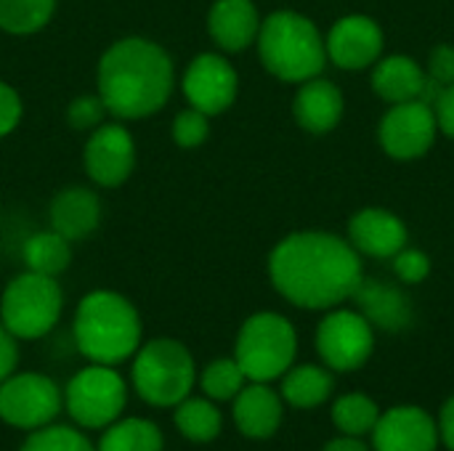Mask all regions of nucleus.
I'll use <instances>...</instances> for the list:
<instances>
[{"instance_id": "nucleus-1", "label": "nucleus", "mask_w": 454, "mask_h": 451, "mask_svg": "<svg viewBox=\"0 0 454 451\" xmlns=\"http://www.w3.org/2000/svg\"><path fill=\"white\" fill-rule=\"evenodd\" d=\"M274 290L298 308L325 311L354 298L362 276L356 250L322 231L290 234L269 258Z\"/></svg>"}, {"instance_id": "nucleus-2", "label": "nucleus", "mask_w": 454, "mask_h": 451, "mask_svg": "<svg viewBox=\"0 0 454 451\" xmlns=\"http://www.w3.org/2000/svg\"><path fill=\"white\" fill-rule=\"evenodd\" d=\"M173 58L162 45L146 37H122L112 43L98 61V96L106 112L120 120H144L157 114L173 93Z\"/></svg>"}, {"instance_id": "nucleus-3", "label": "nucleus", "mask_w": 454, "mask_h": 451, "mask_svg": "<svg viewBox=\"0 0 454 451\" xmlns=\"http://www.w3.org/2000/svg\"><path fill=\"white\" fill-rule=\"evenodd\" d=\"M72 335L77 351L90 364L106 367H117L133 359L144 343V327L136 306L112 290H93L77 303Z\"/></svg>"}, {"instance_id": "nucleus-4", "label": "nucleus", "mask_w": 454, "mask_h": 451, "mask_svg": "<svg viewBox=\"0 0 454 451\" xmlns=\"http://www.w3.org/2000/svg\"><path fill=\"white\" fill-rule=\"evenodd\" d=\"M255 43L263 66L285 82L314 80L327 64V45L317 24L295 11H277L261 21Z\"/></svg>"}, {"instance_id": "nucleus-5", "label": "nucleus", "mask_w": 454, "mask_h": 451, "mask_svg": "<svg viewBox=\"0 0 454 451\" xmlns=\"http://www.w3.org/2000/svg\"><path fill=\"white\" fill-rule=\"evenodd\" d=\"M197 375L192 351L173 338L141 343L130 364V385L136 396L157 409H170L192 396Z\"/></svg>"}, {"instance_id": "nucleus-6", "label": "nucleus", "mask_w": 454, "mask_h": 451, "mask_svg": "<svg viewBox=\"0 0 454 451\" xmlns=\"http://www.w3.org/2000/svg\"><path fill=\"white\" fill-rule=\"evenodd\" d=\"M298 354L295 327L271 311L253 314L237 335L234 359L250 383H274L293 364Z\"/></svg>"}, {"instance_id": "nucleus-7", "label": "nucleus", "mask_w": 454, "mask_h": 451, "mask_svg": "<svg viewBox=\"0 0 454 451\" xmlns=\"http://www.w3.org/2000/svg\"><path fill=\"white\" fill-rule=\"evenodd\" d=\"M64 292L53 276L24 271L13 276L0 298V322L16 340L45 338L61 319Z\"/></svg>"}, {"instance_id": "nucleus-8", "label": "nucleus", "mask_w": 454, "mask_h": 451, "mask_svg": "<svg viewBox=\"0 0 454 451\" xmlns=\"http://www.w3.org/2000/svg\"><path fill=\"white\" fill-rule=\"evenodd\" d=\"M128 407L125 377L106 364H90L74 372L64 388V412L82 431H104L122 417Z\"/></svg>"}, {"instance_id": "nucleus-9", "label": "nucleus", "mask_w": 454, "mask_h": 451, "mask_svg": "<svg viewBox=\"0 0 454 451\" xmlns=\"http://www.w3.org/2000/svg\"><path fill=\"white\" fill-rule=\"evenodd\" d=\"M64 409V391L40 372H13L0 383V420L16 431H37Z\"/></svg>"}, {"instance_id": "nucleus-10", "label": "nucleus", "mask_w": 454, "mask_h": 451, "mask_svg": "<svg viewBox=\"0 0 454 451\" xmlns=\"http://www.w3.org/2000/svg\"><path fill=\"white\" fill-rule=\"evenodd\" d=\"M317 351L327 369H362L375 351L372 324L359 311H330L317 327Z\"/></svg>"}, {"instance_id": "nucleus-11", "label": "nucleus", "mask_w": 454, "mask_h": 451, "mask_svg": "<svg viewBox=\"0 0 454 451\" xmlns=\"http://www.w3.org/2000/svg\"><path fill=\"white\" fill-rule=\"evenodd\" d=\"M82 165H85V173L90 175V181L104 189H114V186L125 183L136 165L133 136L117 122L98 125L96 130H90V136L85 141Z\"/></svg>"}, {"instance_id": "nucleus-12", "label": "nucleus", "mask_w": 454, "mask_h": 451, "mask_svg": "<svg viewBox=\"0 0 454 451\" xmlns=\"http://www.w3.org/2000/svg\"><path fill=\"white\" fill-rule=\"evenodd\" d=\"M181 88H184L189 106L210 117V114L226 112L234 104L237 90H239V77L223 56L200 53L194 61H189Z\"/></svg>"}, {"instance_id": "nucleus-13", "label": "nucleus", "mask_w": 454, "mask_h": 451, "mask_svg": "<svg viewBox=\"0 0 454 451\" xmlns=\"http://www.w3.org/2000/svg\"><path fill=\"white\" fill-rule=\"evenodd\" d=\"M436 128L434 106L423 101L394 104V109L380 122V144L394 159H415L431 149Z\"/></svg>"}, {"instance_id": "nucleus-14", "label": "nucleus", "mask_w": 454, "mask_h": 451, "mask_svg": "<svg viewBox=\"0 0 454 451\" xmlns=\"http://www.w3.org/2000/svg\"><path fill=\"white\" fill-rule=\"evenodd\" d=\"M370 436L372 451H439L442 447L436 417L412 404L380 412V420Z\"/></svg>"}, {"instance_id": "nucleus-15", "label": "nucleus", "mask_w": 454, "mask_h": 451, "mask_svg": "<svg viewBox=\"0 0 454 451\" xmlns=\"http://www.w3.org/2000/svg\"><path fill=\"white\" fill-rule=\"evenodd\" d=\"M325 45L327 56L340 69H364L378 61L383 51V32L367 16H343L330 29Z\"/></svg>"}, {"instance_id": "nucleus-16", "label": "nucleus", "mask_w": 454, "mask_h": 451, "mask_svg": "<svg viewBox=\"0 0 454 451\" xmlns=\"http://www.w3.org/2000/svg\"><path fill=\"white\" fill-rule=\"evenodd\" d=\"M234 425L245 439L266 441L285 420V401L269 383H247L231 401Z\"/></svg>"}, {"instance_id": "nucleus-17", "label": "nucleus", "mask_w": 454, "mask_h": 451, "mask_svg": "<svg viewBox=\"0 0 454 451\" xmlns=\"http://www.w3.org/2000/svg\"><path fill=\"white\" fill-rule=\"evenodd\" d=\"M354 300L359 306V314L372 324V330L396 335L410 330L415 322V308L410 298L394 284L378 279H362L354 292Z\"/></svg>"}, {"instance_id": "nucleus-18", "label": "nucleus", "mask_w": 454, "mask_h": 451, "mask_svg": "<svg viewBox=\"0 0 454 451\" xmlns=\"http://www.w3.org/2000/svg\"><path fill=\"white\" fill-rule=\"evenodd\" d=\"M348 237L354 250L372 258H394L407 247V226L394 213L378 207L356 213L348 223Z\"/></svg>"}, {"instance_id": "nucleus-19", "label": "nucleus", "mask_w": 454, "mask_h": 451, "mask_svg": "<svg viewBox=\"0 0 454 451\" xmlns=\"http://www.w3.org/2000/svg\"><path fill=\"white\" fill-rule=\"evenodd\" d=\"M51 229L69 242L88 239L101 223V199L85 186L61 189L48 210Z\"/></svg>"}, {"instance_id": "nucleus-20", "label": "nucleus", "mask_w": 454, "mask_h": 451, "mask_svg": "<svg viewBox=\"0 0 454 451\" xmlns=\"http://www.w3.org/2000/svg\"><path fill=\"white\" fill-rule=\"evenodd\" d=\"M210 37L229 53H239L258 40L261 16L253 0H215L207 13Z\"/></svg>"}, {"instance_id": "nucleus-21", "label": "nucleus", "mask_w": 454, "mask_h": 451, "mask_svg": "<svg viewBox=\"0 0 454 451\" xmlns=\"http://www.w3.org/2000/svg\"><path fill=\"white\" fill-rule=\"evenodd\" d=\"M295 120L309 133H330L343 117V93L327 80H306L293 104Z\"/></svg>"}, {"instance_id": "nucleus-22", "label": "nucleus", "mask_w": 454, "mask_h": 451, "mask_svg": "<svg viewBox=\"0 0 454 451\" xmlns=\"http://www.w3.org/2000/svg\"><path fill=\"white\" fill-rule=\"evenodd\" d=\"M279 380H282L279 396L293 409H317L327 404L335 391L333 369L319 367V364L290 367Z\"/></svg>"}, {"instance_id": "nucleus-23", "label": "nucleus", "mask_w": 454, "mask_h": 451, "mask_svg": "<svg viewBox=\"0 0 454 451\" xmlns=\"http://www.w3.org/2000/svg\"><path fill=\"white\" fill-rule=\"evenodd\" d=\"M372 88L380 98L391 104L420 101L426 88V72L407 56H391L375 66Z\"/></svg>"}, {"instance_id": "nucleus-24", "label": "nucleus", "mask_w": 454, "mask_h": 451, "mask_svg": "<svg viewBox=\"0 0 454 451\" xmlns=\"http://www.w3.org/2000/svg\"><path fill=\"white\" fill-rule=\"evenodd\" d=\"M173 409H176L173 423H176L178 433L192 444H213L223 431V415H221L218 404L210 401L207 396L192 393Z\"/></svg>"}, {"instance_id": "nucleus-25", "label": "nucleus", "mask_w": 454, "mask_h": 451, "mask_svg": "<svg viewBox=\"0 0 454 451\" xmlns=\"http://www.w3.org/2000/svg\"><path fill=\"white\" fill-rule=\"evenodd\" d=\"M21 258L27 271L43 274V276H59L69 268L72 263V242L56 234L53 229L48 231H35L24 239L21 245Z\"/></svg>"}, {"instance_id": "nucleus-26", "label": "nucleus", "mask_w": 454, "mask_h": 451, "mask_svg": "<svg viewBox=\"0 0 454 451\" xmlns=\"http://www.w3.org/2000/svg\"><path fill=\"white\" fill-rule=\"evenodd\" d=\"M96 451H165V436L152 420L120 417L104 428Z\"/></svg>"}, {"instance_id": "nucleus-27", "label": "nucleus", "mask_w": 454, "mask_h": 451, "mask_svg": "<svg viewBox=\"0 0 454 451\" xmlns=\"http://www.w3.org/2000/svg\"><path fill=\"white\" fill-rule=\"evenodd\" d=\"M333 425L343 433V436H356L364 439L375 431L378 420H380V407L362 391L346 393L340 399H335L333 404Z\"/></svg>"}, {"instance_id": "nucleus-28", "label": "nucleus", "mask_w": 454, "mask_h": 451, "mask_svg": "<svg viewBox=\"0 0 454 451\" xmlns=\"http://www.w3.org/2000/svg\"><path fill=\"white\" fill-rule=\"evenodd\" d=\"M197 383L202 388V396H207L210 401L215 404H226V401H234L237 393L250 383L242 372V367L237 364V359H215L210 362L200 375H197Z\"/></svg>"}, {"instance_id": "nucleus-29", "label": "nucleus", "mask_w": 454, "mask_h": 451, "mask_svg": "<svg viewBox=\"0 0 454 451\" xmlns=\"http://www.w3.org/2000/svg\"><path fill=\"white\" fill-rule=\"evenodd\" d=\"M56 0H0V29L8 35H32L53 16Z\"/></svg>"}, {"instance_id": "nucleus-30", "label": "nucleus", "mask_w": 454, "mask_h": 451, "mask_svg": "<svg viewBox=\"0 0 454 451\" xmlns=\"http://www.w3.org/2000/svg\"><path fill=\"white\" fill-rule=\"evenodd\" d=\"M19 451H96V444H90L85 433H80V428L51 423L32 431Z\"/></svg>"}, {"instance_id": "nucleus-31", "label": "nucleus", "mask_w": 454, "mask_h": 451, "mask_svg": "<svg viewBox=\"0 0 454 451\" xmlns=\"http://www.w3.org/2000/svg\"><path fill=\"white\" fill-rule=\"evenodd\" d=\"M210 133V122H207V114L189 106L184 112L176 114L173 120V141L181 146V149H197L200 144H205Z\"/></svg>"}, {"instance_id": "nucleus-32", "label": "nucleus", "mask_w": 454, "mask_h": 451, "mask_svg": "<svg viewBox=\"0 0 454 451\" xmlns=\"http://www.w3.org/2000/svg\"><path fill=\"white\" fill-rule=\"evenodd\" d=\"M104 117H106V104L101 101V96H77L69 109H67V122L74 128V130H96L98 125H104Z\"/></svg>"}, {"instance_id": "nucleus-33", "label": "nucleus", "mask_w": 454, "mask_h": 451, "mask_svg": "<svg viewBox=\"0 0 454 451\" xmlns=\"http://www.w3.org/2000/svg\"><path fill=\"white\" fill-rule=\"evenodd\" d=\"M394 271L407 284H420L431 274V260L423 250H399L394 255Z\"/></svg>"}, {"instance_id": "nucleus-34", "label": "nucleus", "mask_w": 454, "mask_h": 451, "mask_svg": "<svg viewBox=\"0 0 454 451\" xmlns=\"http://www.w3.org/2000/svg\"><path fill=\"white\" fill-rule=\"evenodd\" d=\"M21 114H24V106H21L19 93L8 82L0 80V138L16 130V125L21 122Z\"/></svg>"}, {"instance_id": "nucleus-35", "label": "nucleus", "mask_w": 454, "mask_h": 451, "mask_svg": "<svg viewBox=\"0 0 454 451\" xmlns=\"http://www.w3.org/2000/svg\"><path fill=\"white\" fill-rule=\"evenodd\" d=\"M428 80H434L442 90L454 85V48L452 45H439L431 53V64H428Z\"/></svg>"}, {"instance_id": "nucleus-36", "label": "nucleus", "mask_w": 454, "mask_h": 451, "mask_svg": "<svg viewBox=\"0 0 454 451\" xmlns=\"http://www.w3.org/2000/svg\"><path fill=\"white\" fill-rule=\"evenodd\" d=\"M16 364H19V340L0 322V383L16 372Z\"/></svg>"}, {"instance_id": "nucleus-37", "label": "nucleus", "mask_w": 454, "mask_h": 451, "mask_svg": "<svg viewBox=\"0 0 454 451\" xmlns=\"http://www.w3.org/2000/svg\"><path fill=\"white\" fill-rule=\"evenodd\" d=\"M434 114H436L439 130H444L450 138H454V85L442 90L439 101L434 104Z\"/></svg>"}, {"instance_id": "nucleus-38", "label": "nucleus", "mask_w": 454, "mask_h": 451, "mask_svg": "<svg viewBox=\"0 0 454 451\" xmlns=\"http://www.w3.org/2000/svg\"><path fill=\"white\" fill-rule=\"evenodd\" d=\"M436 428H439V441L450 451H454V393L444 401V407L436 417Z\"/></svg>"}, {"instance_id": "nucleus-39", "label": "nucleus", "mask_w": 454, "mask_h": 451, "mask_svg": "<svg viewBox=\"0 0 454 451\" xmlns=\"http://www.w3.org/2000/svg\"><path fill=\"white\" fill-rule=\"evenodd\" d=\"M322 451H372L367 444H364V439H356V436H338V439H333V441H327Z\"/></svg>"}]
</instances>
